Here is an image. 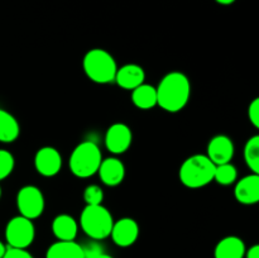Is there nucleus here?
I'll list each match as a JSON object with an SVG mask.
<instances>
[{"mask_svg": "<svg viewBox=\"0 0 259 258\" xmlns=\"http://www.w3.org/2000/svg\"><path fill=\"white\" fill-rule=\"evenodd\" d=\"M35 237V228L33 220L18 215L12 218L5 227V239L8 247L27 249Z\"/></svg>", "mask_w": 259, "mask_h": 258, "instance_id": "6", "label": "nucleus"}, {"mask_svg": "<svg viewBox=\"0 0 259 258\" xmlns=\"http://www.w3.org/2000/svg\"><path fill=\"white\" fill-rule=\"evenodd\" d=\"M234 196L240 204H257L259 201V175L252 172L240 179L235 185Z\"/></svg>", "mask_w": 259, "mask_h": 258, "instance_id": "12", "label": "nucleus"}, {"mask_svg": "<svg viewBox=\"0 0 259 258\" xmlns=\"http://www.w3.org/2000/svg\"><path fill=\"white\" fill-rule=\"evenodd\" d=\"M238 179V171L235 168L234 164L229 163H223L218 164L215 167V175H214V181L218 184L223 185V186H229V185L234 184Z\"/></svg>", "mask_w": 259, "mask_h": 258, "instance_id": "21", "label": "nucleus"}, {"mask_svg": "<svg viewBox=\"0 0 259 258\" xmlns=\"http://www.w3.org/2000/svg\"><path fill=\"white\" fill-rule=\"evenodd\" d=\"M81 247H82L83 258H98L101 253H104V248L100 244V240L91 239L90 242Z\"/></svg>", "mask_w": 259, "mask_h": 258, "instance_id": "24", "label": "nucleus"}, {"mask_svg": "<svg viewBox=\"0 0 259 258\" xmlns=\"http://www.w3.org/2000/svg\"><path fill=\"white\" fill-rule=\"evenodd\" d=\"M98 174L104 185L110 187L118 186L125 177V166L120 159L115 158V157L103 158Z\"/></svg>", "mask_w": 259, "mask_h": 258, "instance_id": "13", "label": "nucleus"}, {"mask_svg": "<svg viewBox=\"0 0 259 258\" xmlns=\"http://www.w3.org/2000/svg\"><path fill=\"white\" fill-rule=\"evenodd\" d=\"M114 219L103 204L86 205L80 215V227L90 239L103 240L110 237Z\"/></svg>", "mask_w": 259, "mask_h": 258, "instance_id": "4", "label": "nucleus"}, {"mask_svg": "<svg viewBox=\"0 0 259 258\" xmlns=\"http://www.w3.org/2000/svg\"><path fill=\"white\" fill-rule=\"evenodd\" d=\"M7 245L4 244V243L2 242V240H0V258H3V255H4V253H5V250H7Z\"/></svg>", "mask_w": 259, "mask_h": 258, "instance_id": "29", "label": "nucleus"}, {"mask_svg": "<svg viewBox=\"0 0 259 258\" xmlns=\"http://www.w3.org/2000/svg\"><path fill=\"white\" fill-rule=\"evenodd\" d=\"M244 161L253 174L259 175V136L250 137L244 146Z\"/></svg>", "mask_w": 259, "mask_h": 258, "instance_id": "20", "label": "nucleus"}, {"mask_svg": "<svg viewBox=\"0 0 259 258\" xmlns=\"http://www.w3.org/2000/svg\"><path fill=\"white\" fill-rule=\"evenodd\" d=\"M98 258H114V257H113V255H110V254H108V253L104 252V253H101V254L99 255Z\"/></svg>", "mask_w": 259, "mask_h": 258, "instance_id": "30", "label": "nucleus"}, {"mask_svg": "<svg viewBox=\"0 0 259 258\" xmlns=\"http://www.w3.org/2000/svg\"><path fill=\"white\" fill-rule=\"evenodd\" d=\"M103 161V154L98 144L93 141H83L73 148L68 166L76 177L88 179L98 174Z\"/></svg>", "mask_w": 259, "mask_h": 258, "instance_id": "3", "label": "nucleus"}, {"mask_svg": "<svg viewBox=\"0 0 259 258\" xmlns=\"http://www.w3.org/2000/svg\"><path fill=\"white\" fill-rule=\"evenodd\" d=\"M82 67L86 76L96 83H110L115 78V60L108 51L103 48H93L83 56Z\"/></svg>", "mask_w": 259, "mask_h": 258, "instance_id": "5", "label": "nucleus"}, {"mask_svg": "<svg viewBox=\"0 0 259 258\" xmlns=\"http://www.w3.org/2000/svg\"><path fill=\"white\" fill-rule=\"evenodd\" d=\"M20 133V126L17 118L9 111L0 109V142L12 143L17 141Z\"/></svg>", "mask_w": 259, "mask_h": 258, "instance_id": "19", "label": "nucleus"}, {"mask_svg": "<svg viewBox=\"0 0 259 258\" xmlns=\"http://www.w3.org/2000/svg\"><path fill=\"white\" fill-rule=\"evenodd\" d=\"M244 242L239 237L228 235L223 238L217 244L214 250L215 258H244L245 254Z\"/></svg>", "mask_w": 259, "mask_h": 258, "instance_id": "15", "label": "nucleus"}, {"mask_svg": "<svg viewBox=\"0 0 259 258\" xmlns=\"http://www.w3.org/2000/svg\"><path fill=\"white\" fill-rule=\"evenodd\" d=\"M248 118L254 128H259V99L255 98L248 106Z\"/></svg>", "mask_w": 259, "mask_h": 258, "instance_id": "25", "label": "nucleus"}, {"mask_svg": "<svg viewBox=\"0 0 259 258\" xmlns=\"http://www.w3.org/2000/svg\"><path fill=\"white\" fill-rule=\"evenodd\" d=\"M132 101L142 110H149L157 105V90L154 86L142 83L132 90Z\"/></svg>", "mask_w": 259, "mask_h": 258, "instance_id": "18", "label": "nucleus"}, {"mask_svg": "<svg viewBox=\"0 0 259 258\" xmlns=\"http://www.w3.org/2000/svg\"><path fill=\"white\" fill-rule=\"evenodd\" d=\"M34 167L45 177L56 176L62 168V157L55 147H42L34 156Z\"/></svg>", "mask_w": 259, "mask_h": 258, "instance_id": "8", "label": "nucleus"}, {"mask_svg": "<svg viewBox=\"0 0 259 258\" xmlns=\"http://www.w3.org/2000/svg\"><path fill=\"white\" fill-rule=\"evenodd\" d=\"M110 237L118 247H131L139 237L138 223L132 218H121L118 222H114Z\"/></svg>", "mask_w": 259, "mask_h": 258, "instance_id": "10", "label": "nucleus"}, {"mask_svg": "<svg viewBox=\"0 0 259 258\" xmlns=\"http://www.w3.org/2000/svg\"><path fill=\"white\" fill-rule=\"evenodd\" d=\"M156 90L157 105L168 113H179L189 103L191 83L185 73L172 71L163 76Z\"/></svg>", "mask_w": 259, "mask_h": 258, "instance_id": "1", "label": "nucleus"}, {"mask_svg": "<svg viewBox=\"0 0 259 258\" xmlns=\"http://www.w3.org/2000/svg\"><path fill=\"white\" fill-rule=\"evenodd\" d=\"M45 196L37 186L25 185L17 194V207L19 215L34 220L42 215L45 210Z\"/></svg>", "mask_w": 259, "mask_h": 258, "instance_id": "7", "label": "nucleus"}, {"mask_svg": "<svg viewBox=\"0 0 259 258\" xmlns=\"http://www.w3.org/2000/svg\"><path fill=\"white\" fill-rule=\"evenodd\" d=\"M132 141H133V133L126 124L114 123L106 131L105 146L111 153L121 154L126 152L131 147Z\"/></svg>", "mask_w": 259, "mask_h": 258, "instance_id": "9", "label": "nucleus"}, {"mask_svg": "<svg viewBox=\"0 0 259 258\" xmlns=\"http://www.w3.org/2000/svg\"><path fill=\"white\" fill-rule=\"evenodd\" d=\"M215 167L206 154L190 156L180 167V181L189 189H201L214 181Z\"/></svg>", "mask_w": 259, "mask_h": 258, "instance_id": "2", "label": "nucleus"}, {"mask_svg": "<svg viewBox=\"0 0 259 258\" xmlns=\"http://www.w3.org/2000/svg\"><path fill=\"white\" fill-rule=\"evenodd\" d=\"M144 78H146V72L141 66L136 63H126L116 70L114 81L124 90H134L139 85L144 83Z\"/></svg>", "mask_w": 259, "mask_h": 258, "instance_id": "14", "label": "nucleus"}, {"mask_svg": "<svg viewBox=\"0 0 259 258\" xmlns=\"http://www.w3.org/2000/svg\"><path fill=\"white\" fill-rule=\"evenodd\" d=\"M83 200L86 205H100L103 204L104 191L98 185H89L83 191Z\"/></svg>", "mask_w": 259, "mask_h": 258, "instance_id": "23", "label": "nucleus"}, {"mask_svg": "<svg viewBox=\"0 0 259 258\" xmlns=\"http://www.w3.org/2000/svg\"><path fill=\"white\" fill-rule=\"evenodd\" d=\"M77 232V222L71 215L60 214L53 219L52 233L58 240H75Z\"/></svg>", "mask_w": 259, "mask_h": 258, "instance_id": "16", "label": "nucleus"}, {"mask_svg": "<svg viewBox=\"0 0 259 258\" xmlns=\"http://www.w3.org/2000/svg\"><path fill=\"white\" fill-rule=\"evenodd\" d=\"M0 197H2V187H0Z\"/></svg>", "mask_w": 259, "mask_h": 258, "instance_id": "31", "label": "nucleus"}, {"mask_svg": "<svg viewBox=\"0 0 259 258\" xmlns=\"http://www.w3.org/2000/svg\"><path fill=\"white\" fill-rule=\"evenodd\" d=\"M3 258H33V255L27 249H19V248L8 247Z\"/></svg>", "mask_w": 259, "mask_h": 258, "instance_id": "26", "label": "nucleus"}, {"mask_svg": "<svg viewBox=\"0 0 259 258\" xmlns=\"http://www.w3.org/2000/svg\"><path fill=\"white\" fill-rule=\"evenodd\" d=\"M207 157L211 159L215 166L229 163L234 157V143L230 137L219 134L210 139L207 144Z\"/></svg>", "mask_w": 259, "mask_h": 258, "instance_id": "11", "label": "nucleus"}, {"mask_svg": "<svg viewBox=\"0 0 259 258\" xmlns=\"http://www.w3.org/2000/svg\"><path fill=\"white\" fill-rule=\"evenodd\" d=\"M218 4H222V5H230L235 2V0H215Z\"/></svg>", "mask_w": 259, "mask_h": 258, "instance_id": "28", "label": "nucleus"}, {"mask_svg": "<svg viewBox=\"0 0 259 258\" xmlns=\"http://www.w3.org/2000/svg\"><path fill=\"white\" fill-rule=\"evenodd\" d=\"M46 258H83L82 247L75 240H57L50 245Z\"/></svg>", "mask_w": 259, "mask_h": 258, "instance_id": "17", "label": "nucleus"}, {"mask_svg": "<svg viewBox=\"0 0 259 258\" xmlns=\"http://www.w3.org/2000/svg\"><path fill=\"white\" fill-rule=\"evenodd\" d=\"M15 166L14 156L7 149H0V181L7 179Z\"/></svg>", "mask_w": 259, "mask_h": 258, "instance_id": "22", "label": "nucleus"}, {"mask_svg": "<svg viewBox=\"0 0 259 258\" xmlns=\"http://www.w3.org/2000/svg\"><path fill=\"white\" fill-rule=\"evenodd\" d=\"M244 258H259V245L254 244L245 250Z\"/></svg>", "mask_w": 259, "mask_h": 258, "instance_id": "27", "label": "nucleus"}]
</instances>
